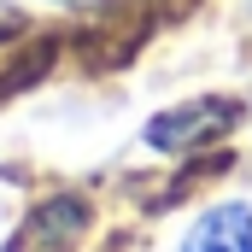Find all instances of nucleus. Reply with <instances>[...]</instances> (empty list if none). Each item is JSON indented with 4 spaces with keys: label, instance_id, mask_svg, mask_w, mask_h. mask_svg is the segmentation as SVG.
I'll use <instances>...</instances> for the list:
<instances>
[{
    "label": "nucleus",
    "instance_id": "nucleus-1",
    "mask_svg": "<svg viewBox=\"0 0 252 252\" xmlns=\"http://www.w3.org/2000/svg\"><path fill=\"white\" fill-rule=\"evenodd\" d=\"M235 124H241V100H229V94H199V100H182V106H164L153 124L141 129V141H147L153 153L182 158V153H199V147L223 141Z\"/></svg>",
    "mask_w": 252,
    "mask_h": 252
},
{
    "label": "nucleus",
    "instance_id": "nucleus-2",
    "mask_svg": "<svg viewBox=\"0 0 252 252\" xmlns=\"http://www.w3.org/2000/svg\"><path fill=\"white\" fill-rule=\"evenodd\" d=\"M176 252H252V193H229L193 211Z\"/></svg>",
    "mask_w": 252,
    "mask_h": 252
}]
</instances>
